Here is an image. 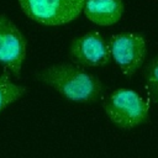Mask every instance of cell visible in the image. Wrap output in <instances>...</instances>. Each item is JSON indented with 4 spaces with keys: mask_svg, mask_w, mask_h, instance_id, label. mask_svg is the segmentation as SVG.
Returning a JSON list of instances; mask_svg holds the SVG:
<instances>
[{
    "mask_svg": "<svg viewBox=\"0 0 158 158\" xmlns=\"http://www.w3.org/2000/svg\"><path fill=\"white\" fill-rule=\"evenodd\" d=\"M27 91L25 85L17 84L11 79L9 72H2L0 74V112H2L7 106L21 99Z\"/></svg>",
    "mask_w": 158,
    "mask_h": 158,
    "instance_id": "obj_8",
    "label": "cell"
},
{
    "mask_svg": "<svg viewBox=\"0 0 158 158\" xmlns=\"http://www.w3.org/2000/svg\"><path fill=\"white\" fill-rule=\"evenodd\" d=\"M27 40L17 25L0 14V64L15 78H20L26 58Z\"/></svg>",
    "mask_w": 158,
    "mask_h": 158,
    "instance_id": "obj_5",
    "label": "cell"
},
{
    "mask_svg": "<svg viewBox=\"0 0 158 158\" xmlns=\"http://www.w3.org/2000/svg\"><path fill=\"white\" fill-rule=\"evenodd\" d=\"M68 53L74 63L83 67H104L111 60L109 41L99 32H88L72 38Z\"/></svg>",
    "mask_w": 158,
    "mask_h": 158,
    "instance_id": "obj_6",
    "label": "cell"
},
{
    "mask_svg": "<svg viewBox=\"0 0 158 158\" xmlns=\"http://www.w3.org/2000/svg\"><path fill=\"white\" fill-rule=\"evenodd\" d=\"M22 12L44 26L74 21L83 12L85 0H17Z\"/></svg>",
    "mask_w": 158,
    "mask_h": 158,
    "instance_id": "obj_3",
    "label": "cell"
},
{
    "mask_svg": "<svg viewBox=\"0 0 158 158\" xmlns=\"http://www.w3.org/2000/svg\"><path fill=\"white\" fill-rule=\"evenodd\" d=\"M144 86L151 100L158 105V54L154 56L143 70Z\"/></svg>",
    "mask_w": 158,
    "mask_h": 158,
    "instance_id": "obj_9",
    "label": "cell"
},
{
    "mask_svg": "<svg viewBox=\"0 0 158 158\" xmlns=\"http://www.w3.org/2000/svg\"><path fill=\"white\" fill-rule=\"evenodd\" d=\"M122 0H85V17L99 26H111L118 22L123 14Z\"/></svg>",
    "mask_w": 158,
    "mask_h": 158,
    "instance_id": "obj_7",
    "label": "cell"
},
{
    "mask_svg": "<svg viewBox=\"0 0 158 158\" xmlns=\"http://www.w3.org/2000/svg\"><path fill=\"white\" fill-rule=\"evenodd\" d=\"M35 78L70 101L94 102L104 93V84L98 77L72 63L52 64L36 72Z\"/></svg>",
    "mask_w": 158,
    "mask_h": 158,
    "instance_id": "obj_1",
    "label": "cell"
},
{
    "mask_svg": "<svg viewBox=\"0 0 158 158\" xmlns=\"http://www.w3.org/2000/svg\"><path fill=\"white\" fill-rule=\"evenodd\" d=\"M109 120L122 130H131L144 123L149 117L148 102L135 90L120 88L114 90L104 101Z\"/></svg>",
    "mask_w": 158,
    "mask_h": 158,
    "instance_id": "obj_2",
    "label": "cell"
},
{
    "mask_svg": "<svg viewBox=\"0 0 158 158\" xmlns=\"http://www.w3.org/2000/svg\"><path fill=\"white\" fill-rule=\"evenodd\" d=\"M111 59L126 77H132L144 63L147 56L146 40L135 32L112 35L109 40Z\"/></svg>",
    "mask_w": 158,
    "mask_h": 158,
    "instance_id": "obj_4",
    "label": "cell"
}]
</instances>
